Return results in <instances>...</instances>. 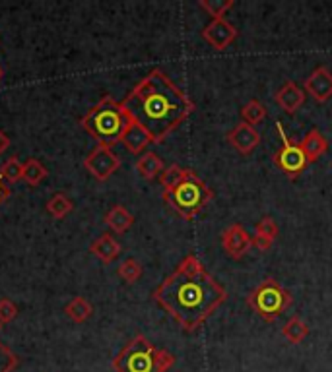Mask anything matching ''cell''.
<instances>
[{"label": "cell", "mask_w": 332, "mask_h": 372, "mask_svg": "<svg viewBox=\"0 0 332 372\" xmlns=\"http://www.w3.org/2000/svg\"><path fill=\"white\" fill-rule=\"evenodd\" d=\"M152 297L185 332H194L226 303L228 291L194 254H189L158 285Z\"/></svg>", "instance_id": "6da1fadb"}, {"label": "cell", "mask_w": 332, "mask_h": 372, "mask_svg": "<svg viewBox=\"0 0 332 372\" xmlns=\"http://www.w3.org/2000/svg\"><path fill=\"white\" fill-rule=\"evenodd\" d=\"M121 105L131 121L150 134L153 144H162L194 112V101L160 68L144 76Z\"/></svg>", "instance_id": "7a4b0ae2"}, {"label": "cell", "mask_w": 332, "mask_h": 372, "mask_svg": "<svg viewBox=\"0 0 332 372\" xmlns=\"http://www.w3.org/2000/svg\"><path fill=\"white\" fill-rule=\"evenodd\" d=\"M131 122L133 121L123 105L115 101L111 95H105L82 117V128L97 140V146L113 148L115 144L123 142L124 132L128 130Z\"/></svg>", "instance_id": "3957f363"}, {"label": "cell", "mask_w": 332, "mask_h": 372, "mask_svg": "<svg viewBox=\"0 0 332 372\" xmlns=\"http://www.w3.org/2000/svg\"><path fill=\"white\" fill-rule=\"evenodd\" d=\"M173 364L175 357L165 349H158L142 334L134 335L113 359L115 372H167Z\"/></svg>", "instance_id": "277c9868"}, {"label": "cell", "mask_w": 332, "mask_h": 372, "mask_svg": "<svg viewBox=\"0 0 332 372\" xmlns=\"http://www.w3.org/2000/svg\"><path fill=\"white\" fill-rule=\"evenodd\" d=\"M212 198H214V192L210 190V186L194 171H190L189 175L183 178L175 188L163 192V200L183 219H192Z\"/></svg>", "instance_id": "5b68a950"}, {"label": "cell", "mask_w": 332, "mask_h": 372, "mask_svg": "<svg viewBox=\"0 0 332 372\" xmlns=\"http://www.w3.org/2000/svg\"><path fill=\"white\" fill-rule=\"evenodd\" d=\"M247 305L265 322H276L292 305V295L274 278H266L251 291Z\"/></svg>", "instance_id": "8992f818"}, {"label": "cell", "mask_w": 332, "mask_h": 372, "mask_svg": "<svg viewBox=\"0 0 332 372\" xmlns=\"http://www.w3.org/2000/svg\"><path fill=\"white\" fill-rule=\"evenodd\" d=\"M276 128H278V134H280V138H282V148L278 149L274 153V165L282 173H284L288 178H297L301 173H304L307 165H309V161L305 158L304 149L299 144H295L292 140L285 136L284 126H282V122L278 121L276 122Z\"/></svg>", "instance_id": "52a82bcc"}, {"label": "cell", "mask_w": 332, "mask_h": 372, "mask_svg": "<svg viewBox=\"0 0 332 372\" xmlns=\"http://www.w3.org/2000/svg\"><path fill=\"white\" fill-rule=\"evenodd\" d=\"M85 171L97 180H107L109 177H113L115 173L121 167V159L115 153L113 148L107 146H95L88 158L84 159Z\"/></svg>", "instance_id": "ba28073f"}, {"label": "cell", "mask_w": 332, "mask_h": 372, "mask_svg": "<svg viewBox=\"0 0 332 372\" xmlns=\"http://www.w3.org/2000/svg\"><path fill=\"white\" fill-rule=\"evenodd\" d=\"M253 246H255L253 237L249 235L247 229L241 223L229 225V227H226L222 231V248L233 260H239V258L247 256Z\"/></svg>", "instance_id": "9c48e42d"}, {"label": "cell", "mask_w": 332, "mask_h": 372, "mask_svg": "<svg viewBox=\"0 0 332 372\" xmlns=\"http://www.w3.org/2000/svg\"><path fill=\"white\" fill-rule=\"evenodd\" d=\"M202 39L216 51H224L238 39V29L226 18L212 19L208 26L202 29Z\"/></svg>", "instance_id": "30bf717a"}, {"label": "cell", "mask_w": 332, "mask_h": 372, "mask_svg": "<svg viewBox=\"0 0 332 372\" xmlns=\"http://www.w3.org/2000/svg\"><path fill=\"white\" fill-rule=\"evenodd\" d=\"M305 93H309L317 103L329 101L332 97V74L326 66L315 68L311 76L305 80Z\"/></svg>", "instance_id": "8fae6325"}, {"label": "cell", "mask_w": 332, "mask_h": 372, "mask_svg": "<svg viewBox=\"0 0 332 372\" xmlns=\"http://www.w3.org/2000/svg\"><path fill=\"white\" fill-rule=\"evenodd\" d=\"M226 140L233 148L238 149L241 155H249L260 144V134L251 124H247V122H239L233 130L228 132Z\"/></svg>", "instance_id": "7c38bea8"}, {"label": "cell", "mask_w": 332, "mask_h": 372, "mask_svg": "<svg viewBox=\"0 0 332 372\" xmlns=\"http://www.w3.org/2000/svg\"><path fill=\"white\" fill-rule=\"evenodd\" d=\"M305 90H301L295 82H285L278 93L274 95L278 107L285 111L288 115H295V112L301 109V105L305 103Z\"/></svg>", "instance_id": "4fadbf2b"}, {"label": "cell", "mask_w": 332, "mask_h": 372, "mask_svg": "<svg viewBox=\"0 0 332 372\" xmlns=\"http://www.w3.org/2000/svg\"><path fill=\"white\" fill-rule=\"evenodd\" d=\"M121 144H123L124 148L128 149L131 153H134V155H142L144 149L148 148L150 144H153V142L152 138H150V134L144 130L140 124L131 122V126H128V130L124 132Z\"/></svg>", "instance_id": "5bb4252c"}, {"label": "cell", "mask_w": 332, "mask_h": 372, "mask_svg": "<svg viewBox=\"0 0 332 372\" xmlns=\"http://www.w3.org/2000/svg\"><path fill=\"white\" fill-rule=\"evenodd\" d=\"M90 252L97 256L99 260L105 264H111L117 260V256L121 254V244L115 241L109 232H103L101 237H97L92 244H90Z\"/></svg>", "instance_id": "9a60e30c"}, {"label": "cell", "mask_w": 332, "mask_h": 372, "mask_svg": "<svg viewBox=\"0 0 332 372\" xmlns=\"http://www.w3.org/2000/svg\"><path fill=\"white\" fill-rule=\"evenodd\" d=\"M278 232H280V229H278V223H276L274 219L272 217H263L255 227V239H253V242H255V246L260 252L270 251L272 244H274L276 237H278Z\"/></svg>", "instance_id": "2e32d148"}, {"label": "cell", "mask_w": 332, "mask_h": 372, "mask_svg": "<svg viewBox=\"0 0 332 372\" xmlns=\"http://www.w3.org/2000/svg\"><path fill=\"white\" fill-rule=\"evenodd\" d=\"M299 146L304 149L305 158L309 163H315L319 158H323L324 153H326V149H329V142L324 138L321 132L313 128V130L307 132V136H305L301 142H299Z\"/></svg>", "instance_id": "e0dca14e"}, {"label": "cell", "mask_w": 332, "mask_h": 372, "mask_svg": "<svg viewBox=\"0 0 332 372\" xmlns=\"http://www.w3.org/2000/svg\"><path fill=\"white\" fill-rule=\"evenodd\" d=\"M163 169H165V165H163L162 158L158 153H153V151H144L142 155L138 158V161H136V171L146 180H153V178L160 177Z\"/></svg>", "instance_id": "ac0fdd59"}, {"label": "cell", "mask_w": 332, "mask_h": 372, "mask_svg": "<svg viewBox=\"0 0 332 372\" xmlns=\"http://www.w3.org/2000/svg\"><path fill=\"white\" fill-rule=\"evenodd\" d=\"M105 223L113 232H126L134 223L133 214L124 208V205H113L107 215H105Z\"/></svg>", "instance_id": "d6986e66"}, {"label": "cell", "mask_w": 332, "mask_h": 372, "mask_svg": "<svg viewBox=\"0 0 332 372\" xmlns=\"http://www.w3.org/2000/svg\"><path fill=\"white\" fill-rule=\"evenodd\" d=\"M282 335H284L285 339L292 345L301 344L305 337L309 335V326L299 316H292L285 322L284 328H282Z\"/></svg>", "instance_id": "ffe728a7"}, {"label": "cell", "mask_w": 332, "mask_h": 372, "mask_svg": "<svg viewBox=\"0 0 332 372\" xmlns=\"http://www.w3.org/2000/svg\"><path fill=\"white\" fill-rule=\"evenodd\" d=\"M65 314H67L72 322L76 324H82L88 318L94 314V307L85 301L84 297H74L67 307H65Z\"/></svg>", "instance_id": "44dd1931"}, {"label": "cell", "mask_w": 332, "mask_h": 372, "mask_svg": "<svg viewBox=\"0 0 332 372\" xmlns=\"http://www.w3.org/2000/svg\"><path fill=\"white\" fill-rule=\"evenodd\" d=\"M72 208H74V204H72V200H70L65 192L53 194L47 202L49 215L55 217V219H65V217L72 212Z\"/></svg>", "instance_id": "7402d4cb"}, {"label": "cell", "mask_w": 332, "mask_h": 372, "mask_svg": "<svg viewBox=\"0 0 332 372\" xmlns=\"http://www.w3.org/2000/svg\"><path fill=\"white\" fill-rule=\"evenodd\" d=\"M241 117H243V122H247L255 128V124H260L266 119V107L258 99H251L243 105Z\"/></svg>", "instance_id": "603a6c76"}, {"label": "cell", "mask_w": 332, "mask_h": 372, "mask_svg": "<svg viewBox=\"0 0 332 372\" xmlns=\"http://www.w3.org/2000/svg\"><path fill=\"white\" fill-rule=\"evenodd\" d=\"M47 175L49 171L39 163L38 159H28L24 163V178L22 180H26L29 186H38L39 183H43L47 178Z\"/></svg>", "instance_id": "cb8c5ba5"}, {"label": "cell", "mask_w": 332, "mask_h": 372, "mask_svg": "<svg viewBox=\"0 0 332 372\" xmlns=\"http://www.w3.org/2000/svg\"><path fill=\"white\" fill-rule=\"evenodd\" d=\"M189 173L190 169L179 167V165H169L167 169H163V173L160 175V185H162L163 192H165V190H171V188H175L183 178L189 175Z\"/></svg>", "instance_id": "d4e9b609"}, {"label": "cell", "mask_w": 332, "mask_h": 372, "mask_svg": "<svg viewBox=\"0 0 332 372\" xmlns=\"http://www.w3.org/2000/svg\"><path fill=\"white\" fill-rule=\"evenodd\" d=\"M119 278L123 279L124 283H128V285H133L136 283L138 279L142 278V266H140V262L134 260V258H126V260L119 266Z\"/></svg>", "instance_id": "484cf974"}, {"label": "cell", "mask_w": 332, "mask_h": 372, "mask_svg": "<svg viewBox=\"0 0 332 372\" xmlns=\"http://www.w3.org/2000/svg\"><path fill=\"white\" fill-rule=\"evenodd\" d=\"M0 177L4 178L6 185H14L24 178V163L16 158H10L2 167H0Z\"/></svg>", "instance_id": "4316f807"}, {"label": "cell", "mask_w": 332, "mask_h": 372, "mask_svg": "<svg viewBox=\"0 0 332 372\" xmlns=\"http://www.w3.org/2000/svg\"><path fill=\"white\" fill-rule=\"evenodd\" d=\"M200 8L206 10L214 19H222L229 8H233V0H200Z\"/></svg>", "instance_id": "83f0119b"}, {"label": "cell", "mask_w": 332, "mask_h": 372, "mask_svg": "<svg viewBox=\"0 0 332 372\" xmlns=\"http://www.w3.org/2000/svg\"><path fill=\"white\" fill-rule=\"evenodd\" d=\"M18 363V355H14L6 345L0 344V372H14Z\"/></svg>", "instance_id": "f1b7e54d"}, {"label": "cell", "mask_w": 332, "mask_h": 372, "mask_svg": "<svg viewBox=\"0 0 332 372\" xmlns=\"http://www.w3.org/2000/svg\"><path fill=\"white\" fill-rule=\"evenodd\" d=\"M18 316V307L10 298H0V326L10 324Z\"/></svg>", "instance_id": "f546056e"}, {"label": "cell", "mask_w": 332, "mask_h": 372, "mask_svg": "<svg viewBox=\"0 0 332 372\" xmlns=\"http://www.w3.org/2000/svg\"><path fill=\"white\" fill-rule=\"evenodd\" d=\"M8 196H10V186L4 183V178L0 177V204H2V202H6V200H8Z\"/></svg>", "instance_id": "4dcf8cb0"}, {"label": "cell", "mask_w": 332, "mask_h": 372, "mask_svg": "<svg viewBox=\"0 0 332 372\" xmlns=\"http://www.w3.org/2000/svg\"><path fill=\"white\" fill-rule=\"evenodd\" d=\"M10 148V136L6 132L0 130V153H4Z\"/></svg>", "instance_id": "1f68e13d"}, {"label": "cell", "mask_w": 332, "mask_h": 372, "mask_svg": "<svg viewBox=\"0 0 332 372\" xmlns=\"http://www.w3.org/2000/svg\"><path fill=\"white\" fill-rule=\"evenodd\" d=\"M0 80H2V68H0Z\"/></svg>", "instance_id": "d6a6232c"}]
</instances>
